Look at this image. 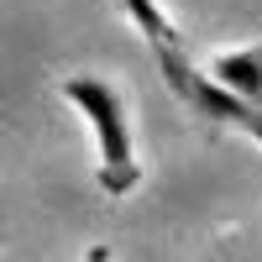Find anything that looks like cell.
I'll list each match as a JSON object with an SVG mask.
<instances>
[{"label": "cell", "mask_w": 262, "mask_h": 262, "mask_svg": "<svg viewBox=\"0 0 262 262\" xmlns=\"http://www.w3.org/2000/svg\"><path fill=\"white\" fill-rule=\"evenodd\" d=\"M58 90H63L69 105H79V116L95 131V152H100L95 179H100V189L111 200L131 194L142 184V163H137V142H131V121H126V95L100 74H69Z\"/></svg>", "instance_id": "6da1fadb"}, {"label": "cell", "mask_w": 262, "mask_h": 262, "mask_svg": "<svg viewBox=\"0 0 262 262\" xmlns=\"http://www.w3.org/2000/svg\"><path fill=\"white\" fill-rule=\"evenodd\" d=\"M210 79L221 84V90H231L236 100L247 105H262V37L247 42V48H231L210 63Z\"/></svg>", "instance_id": "7a4b0ae2"}, {"label": "cell", "mask_w": 262, "mask_h": 262, "mask_svg": "<svg viewBox=\"0 0 262 262\" xmlns=\"http://www.w3.org/2000/svg\"><path fill=\"white\" fill-rule=\"evenodd\" d=\"M121 6H126L131 21H137V32L147 37V48H152V53H163V48H184L179 27L168 21V11L158 6V0H121Z\"/></svg>", "instance_id": "3957f363"}, {"label": "cell", "mask_w": 262, "mask_h": 262, "mask_svg": "<svg viewBox=\"0 0 262 262\" xmlns=\"http://www.w3.org/2000/svg\"><path fill=\"white\" fill-rule=\"evenodd\" d=\"M84 262H116V252H111V247H105V242H95L90 252H84Z\"/></svg>", "instance_id": "277c9868"}]
</instances>
